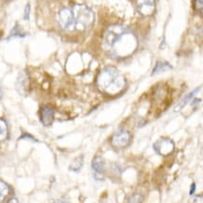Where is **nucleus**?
Listing matches in <instances>:
<instances>
[{
	"label": "nucleus",
	"instance_id": "1",
	"mask_svg": "<svg viewBox=\"0 0 203 203\" xmlns=\"http://www.w3.org/2000/svg\"><path fill=\"white\" fill-rule=\"evenodd\" d=\"M104 44L115 55L122 57L134 52L137 45V41L126 28L120 25H115L106 31Z\"/></svg>",
	"mask_w": 203,
	"mask_h": 203
},
{
	"label": "nucleus",
	"instance_id": "2",
	"mask_svg": "<svg viewBox=\"0 0 203 203\" xmlns=\"http://www.w3.org/2000/svg\"><path fill=\"white\" fill-rule=\"evenodd\" d=\"M97 85L102 91L114 94L124 88L125 79L117 69L113 67H106L99 73Z\"/></svg>",
	"mask_w": 203,
	"mask_h": 203
},
{
	"label": "nucleus",
	"instance_id": "3",
	"mask_svg": "<svg viewBox=\"0 0 203 203\" xmlns=\"http://www.w3.org/2000/svg\"><path fill=\"white\" fill-rule=\"evenodd\" d=\"M75 30L84 31L88 29L94 21V13L88 6L75 5L72 8Z\"/></svg>",
	"mask_w": 203,
	"mask_h": 203
},
{
	"label": "nucleus",
	"instance_id": "4",
	"mask_svg": "<svg viewBox=\"0 0 203 203\" xmlns=\"http://www.w3.org/2000/svg\"><path fill=\"white\" fill-rule=\"evenodd\" d=\"M59 25L66 31L75 30V25H73V16L72 8H64L60 9L57 15Z\"/></svg>",
	"mask_w": 203,
	"mask_h": 203
},
{
	"label": "nucleus",
	"instance_id": "5",
	"mask_svg": "<svg viewBox=\"0 0 203 203\" xmlns=\"http://www.w3.org/2000/svg\"><path fill=\"white\" fill-rule=\"evenodd\" d=\"M153 148L157 153L166 156L172 153V151L175 149V145H174V142L171 139L166 137H163L158 141H156L155 144L153 145Z\"/></svg>",
	"mask_w": 203,
	"mask_h": 203
},
{
	"label": "nucleus",
	"instance_id": "6",
	"mask_svg": "<svg viewBox=\"0 0 203 203\" xmlns=\"http://www.w3.org/2000/svg\"><path fill=\"white\" fill-rule=\"evenodd\" d=\"M131 140V134L126 130H120L117 132L112 137L111 143L116 148H124L129 144Z\"/></svg>",
	"mask_w": 203,
	"mask_h": 203
},
{
	"label": "nucleus",
	"instance_id": "7",
	"mask_svg": "<svg viewBox=\"0 0 203 203\" xmlns=\"http://www.w3.org/2000/svg\"><path fill=\"white\" fill-rule=\"evenodd\" d=\"M138 11L144 16H150L154 12L155 4L154 0H136Z\"/></svg>",
	"mask_w": 203,
	"mask_h": 203
},
{
	"label": "nucleus",
	"instance_id": "8",
	"mask_svg": "<svg viewBox=\"0 0 203 203\" xmlns=\"http://www.w3.org/2000/svg\"><path fill=\"white\" fill-rule=\"evenodd\" d=\"M41 122L44 126H50L54 120V110L50 106H44L41 114Z\"/></svg>",
	"mask_w": 203,
	"mask_h": 203
},
{
	"label": "nucleus",
	"instance_id": "9",
	"mask_svg": "<svg viewBox=\"0 0 203 203\" xmlns=\"http://www.w3.org/2000/svg\"><path fill=\"white\" fill-rule=\"evenodd\" d=\"M199 89H200V87H198V88L195 89L194 90H193V91H191L190 93H188L187 95H185L184 97L182 99V101H180L179 104L176 105L175 111H179V110H180V109H182L183 107H184V105L187 104V102L191 101V100L193 99V97H194V96L196 94V93L198 92Z\"/></svg>",
	"mask_w": 203,
	"mask_h": 203
},
{
	"label": "nucleus",
	"instance_id": "10",
	"mask_svg": "<svg viewBox=\"0 0 203 203\" xmlns=\"http://www.w3.org/2000/svg\"><path fill=\"white\" fill-rule=\"evenodd\" d=\"M92 168L97 174H102L104 170V161L102 157L96 156L92 160Z\"/></svg>",
	"mask_w": 203,
	"mask_h": 203
},
{
	"label": "nucleus",
	"instance_id": "11",
	"mask_svg": "<svg viewBox=\"0 0 203 203\" xmlns=\"http://www.w3.org/2000/svg\"><path fill=\"white\" fill-rule=\"evenodd\" d=\"M171 69H172V67L169 63L166 62V61H159V62L156 63V65L154 67L151 75H158V73H162L164 72H166V71L171 70Z\"/></svg>",
	"mask_w": 203,
	"mask_h": 203
},
{
	"label": "nucleus",
	"instance_id": "12",
	"mask_svg": "<svg viewBox=\"0 0 203 203\" xmlns=\"http://www.w3.org/2000/svg\"><path fill=\"white\" fill-rule=\"evenodd\" d=\"M83 164H84V156L77 157L76 159L73 162L72 165H71L70 169L72 170V171L78 172V171L81 170L82 166H83Z\"/></svg>",
	"mask_w": 203,
	"mask_h": 203
},
{
	"label": "nucleus",
	"instance_id": "13",
	"mask_svg": "<svg viewBox=\"0 0 203 203\" xmlns=\"http://www.w3.org/2000/svg\"><path fill=\"white\" fill-rule=\"evenodd\" d=\"M9 188L7 185V183L0 180V203L4 201V199L7 198V196L9 195Z\"/></svg>",
	"mask_w": 203,
	"mask_h": 203
},
{
	"label": "nucleus",
	"instance_id": "14",
	"mask_svg": "<svg viewBox=\"0 0 203 203\" xmlns=\"http://www.w3.org/2000/svg\"><path fill=\"white\" fill-rule=\"evenodd\" d=\"M8 137V126L5 120L0 118V141H4Z\"/></svg>",
	"mask_w": 203,
	"mask_h": 203
},
{
	"label": "nucleus",
	"instance_id": "15",
	"mask_svg": "<svg viewBox=\"0 0 203 203\" xmlns=\"http://www.w3.org/2000/svg\"><path fill=\"white\" fill-rule=\"evenodd\" d=\"M143 198V196L141 194H134L128 198L127 203H142Z\"/></svg>",
	"mask_w": 203,
	"mask_h": 203
},
{
	"label": "nucleus",
	"instance_id": "16",
	"mask_svg": "<svg viewBox=\"0 0 203 203\" xmlns=\"http://www.w3.org/2000/svg\"><path fill=\"white\" fill-rule=\"evenodd\" d=\"M195 8L203 15V0H195Z\"/></svg>",
	"mask_w": 203,
	"mask_h": 203
},
{
	"label": "nucleus",
	"instance_id": "17",
	"mask_svg": "<svg viewBox=\"0 0 203 203\" xmlns=\"http://www.w3.org/2000/svg\"><path fill=\"white\" fill-rule=\"evenodd\" d=\"M29 11H30V6L27 5V7H25V15H24L25 20H28V18H29Z\"/></svg>",
	"mask_w": 203,
	"mask_h": 203
},
{
	"label": "nucleus",
	"instance_id": "18",
	"mask_svg": "<svg viewBox=\"0 0 203 203\" xmlns=\"http://www.w3.org/2000/svg\"><path fill=\"white\" fill-rule=\"evenodd\" d=\"M196 191V183H192L191 185V188H190V195H193Z\"/></svg>",
	"mask_w": 203,
	"mask_h": 203
},
{
	"label": "nucleus",
	"instance_id": "19",
	"mask_svg": "<svg viewBox=\"0 0 203 203\" xmlns=\"http://www.w3.org/2000/svg\"><path fill=\"white\" fill-rule=\"evenodd\" d=\"M8 203H19V201H18V199H17V198H11V200H9Z\"/></svg>",
	"mask_w": 203,
	"mask_h": 203
},
{
	"label": "nucleus",
	"instance_id": "20",
	"mask_svg": "<svg viewBox=\"0 0 203 203\" xmlns=\"http://www.w3.org/2000/svg\"><path fill=\"white\" fill-rule=\"evenodd\" d=\"M1 95H2V93H1V90H0V98H1Z\"/></svg>",
	"mask_w": 203,
	"mask_h": 203
}]
</instances>
